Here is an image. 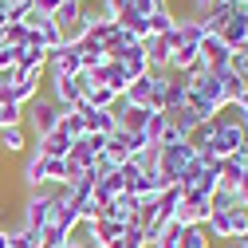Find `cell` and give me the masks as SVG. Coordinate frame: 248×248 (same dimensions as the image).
I'll list each match as a JSON object with an SVG mask.
<instances>
[{
    "label": "cell",
    "mask_w": 248,
    "mask_h": 248,
    "mask_svg": "<svg viewBox=\"0 0 248 248\" xmlns=\"http://www.w3.org/2000/svg\"><path fill=\"white\" fill-rule=\"evenodd\" d=\"M59 197H63V189L59 185H40V189H28L24 197V209H20V225L32 229V232H44L55 213H59Z\"/></svg>",
    "instance_id": "1"
},
{
    "label": "cell",
    "mask_w": 248,
    "mask_h": 248,
    "mask_svg": "<svg viewBox=\"0 0 248 248\" xmlns=\"http://www.w3.org/2000/svg\"><path fill=\"white\" fill-rule=\"evenodd\" d=\"M59 118H63V110H59L44 91L24 107V130H28V138H47L55 126H59Z\"/></svg>",
    "instance_id": "2"
},
{
    "label": "cell",
    "mask_w": 248,
    "mask_h": 248,
    "mask_svg": "<svg viewBox=\"0 0 248 248\" xmlns=\"http://www.w3.org/2000/svg\"><path fill=\"white\" fill-rule=\"evenodd\" d=\"M205 229H209V236L217 244L240 240V236H248V209L244 205H236V209H213L209 221H205Z\"/></svg>",
    "instance_id": "3"
},
{
    "label": "cell",
    "mask_w": 248,
    "mask_h": 248,
    "mask_svg": "<svg viewBox=\"0 0 248 248\" xmlns=\"http://www.w3.org/2000/svg\"><path fill=\"white\" fill-rule=\"evenodd\" d=\"M91 83H95L91 75H59V79H47V91H44V95H47L59 110H75V107H83V95H87Z\"/></svg>",
    "instance_id": "4"
},
{
    "label": "cell",
    "mask_w": 248,
    "mask_h": 248,
    "mask_svg": "<svg viewBox=\"0 0 248 248\" xmlns=\"http://www.w3.org/2000/svg\"><path fill=\"white\" fill-rule=\"evenodd\" d=\"M189 162H193V146H189V142L158 146V154H154V170L162 173V181H166V185H177Z\"/></svg>",
    "instance_id": "5"
},
{
    "label": "cell",
    "mask_w": 248,
    "mask_h": 248,
    "mask_svg": "<svg viewBox=\"0 0 248 248\" xmlns=\"http://www.w3.org/2000/svg\"><path fill=\"white\" fill-rule=\"evenodd\" d=\"M51 24L59 28V36H63V44H79L83 40V4L79 0H63L55 12H51Z\"/></svg>",
    "instance_id": "6"
},
{
    "label": "cell",
    "mask_w": 248,
    "mask_h": 248,
    "mask_svg": "<svg viewBox=\"0 0 248 248\" xmlns=\"http://www.w3.org/2000/svg\"><path fill=\"white\" fill-rule=\"evenodd\" d=\"M209 213H213V201L193 193V189H181V201H177V213H173V221L181 229H189V225H205L209 221Z\"/></svg>",
    "instance_id": "7"
},
{
    "label": "cell",
    "mask_w": 248,
    "mask_h": 248,
    "mask_svg": "<svg viewBox=\"0 0 248 248\" xmlns=\"http://www.w3.org/2000/svg\"><path fill=\"white\" fill-rule=\"evenodd\" d=\"M59 75H83L79 44H63V47L47 51V75H44V79H59Z\"/></svg>",
    "instance_id": "8"
},
{
    "label": "cell",
    "mask_w": 248,
    "mask_h": 248,
    "mask_svg": "<svg viewBox=\"0 0 248 248\" xmlns=\"http://www.w3.org/2000/svg\"><path fill=\"white\" fill-rule=\"evenodd\" d=\"M110 59H118V63L130 71V79H138V75H146V71H150L146 44H118V47L110 51Z\"/></svg>",
    "instance_id": "9"
},
{
    "label": "cell",
    "mask_w": 248,
    "mask_h": 248,
    "mask_svg": "<svg viewBox=\"0 0 248 248\" xmlns=\"http://www.w3.org/2000/svg\"><path fill=\"white\" fill-rule=\"evenodd\" d=\"M20 181L28 185V189H40V185H47V158L28 142V154H24V170H20Z\"/></svg>",
    "instance_id": "10"
},
{
    "label": "cell",
    "mask_w": 248,
    "mask_h": 248,
    "mask_svg": "<svg viewBox=\"0 0 248 248\" xmlns=\"http://www.w3.org/2000/svg\"><path fill=\"white\" fill-rule=\"evenodd\" d=\"M197 51H201V63H205V71H213V75H217V71H229V59H232V51L221 44V36H205Z\"/></svg>",
    "instance_id": "11"
},
{
    "label": "cell",
    "mask_w": 248,
    "mask_h": 248,
    "mask_svg": "<svg viewBox=\"0 0 248 248\" xmlns=\"http://www.w3.org/2000/svg\"><path fill=\"white\" fill-rule=\"evenodd\" d=\"M91 79H95V83H103V87H110V91H114V95H118V99H122V95H126V87L134 83V79H130V71H126V67H122V63H118V59H107V63H103V67H99L95 75H91Z\"/></svg>",
    "instance_id": "12"
},
{
    "label": "cell",
    "mask_w": 248,
    "mask_h": 248,
    "mask_svg": "<svg viewBox=\"0 0 248 248\" xmlns=\"http://www.w3.org/2000/svg\"><path fill=\"white\" fill-rule=\"evenodd\" d=\"M154 83H158V75H138L130 87H126V95H122V103H130V107H146L154 110Z\"/></svg>",
    "instance_id": "13"
},
{
    "label": "cell",
    "mask_w": 248,
    "mask_h": 248,
    "mask_svg": "<svg viewBox=\"0 0 248 248\" xmlns=\"http://www.w3.org/2000/svg\"><path fill=\"white\" fill-rule=\"evenodd\" d=\"M103 217H107V221H118V225H130V221H138V197H134V193H122V197H114L110 205H103Z\"/></svg>",
    "instance_id": "14"
},
{
    "label": "cell",
    "mask_w": 248,
    "mask_h": 248,
    "mask_svg": "<svg viewBox=\"0 0 248 248\" xmlns=\"http://www.w3.org/2000/svg\"><path fill=\"white\" fill-rule=\"evenodd\" d=\"M28 130L24 126H4L0 130V154H4V158H20V154H28Z\"/></svg>",
    "instance_id": "15"
},
{
    "label": "cell",
    "mask_w": 248,
    "mask_h": 248,
    "mask_svg": "<svg viewBox=\"0 0 248 248\" xmlns=\"http://www.w3.org/2000/svg\"><path fill=\"white\" fill-rule=\"evenodd\" d=\"M201 44H181L173 55H170V71L173 75H189L193 67H201V51H197Z\"/></svg>",
    "instance_id": "16"
},
{
    "label": "cell",
    "mask_w": 248,
    "mask_h": 248,
    "mask_svg": "<svg viewBox=\"0 0 248 248\" xmlns=\"http://www.w3.org/2000/svg\"><path fill=\"white\" fill-rule=\"evenodd\" d=\"M103 158L118 170L122 162H130L134 158V154H130V134H122V130H114L110 138H107V146H103Z\"/></svg>",
    "instance_id": "17"
},
{
    "label": "cell",
    "mask_w": 248,
    "mask_h": 248,
    "mask_svg": "<svg viewBox=\"0 0 248 248\" xmlns=\"http://www.w3.org/2000/svg\"><path fill=\"white\" fill-rule=\"evenodd\" d=\"M32 146L44 154V158H67V150H71V138H67L63 130L55 126L47 138H32Z\"/></svg>",
    "instance_id": "18"
},
{
    "label": "cell",
    "mask_w": 248,
    "mask_h": 248,
    "mask_svg": "<svg viewBox=\"0 0 248 248\" xmlns=\"http://www.w3.org/2000/svg\"><path fill=\"white\" fill-rule=\"evenodd\" d=\"M221 44H225L229 51H240V47L248 44V24H244V12H236V16L221 28Z\"/></svg>",
    "instance_id": "19"
},
{
    "label": "cell",
    "mask_w": 248,
    "mask_h": 248,
    "mask_svg": "<svg viewBox=\"0 0 248 248\" xmlns=\"http://www.w3.org/2000/svg\"><path fill=\"white\" fill-rule=\"evenodd\" d=\"M83 114H87V134H103V138H110V134L118 130L114 110H91V107H83Z\"/></svg>",
    "instance_id": "20"
},
{
    "label": "cell",
    "mask_w": 248,
    "mask_h": 248,
    "mask_svg": "<svg viewBox=\"0 0 248 248\" xmlns=\"http://www.w3.org/2000/svg\"><path fill=\"white\" fill-rule=\"evenodd\" d=\"M107 51L99 47V44H91V40H79V63H83V75H95L103 63H107Z\"/></svg>",
    "instance_id": "21"
},
{
    "label": "cell",
    "mask_w": 248,
    "mask_h": 248,
    "mask_svg": "<svg viewBox=\"0 0 248 248\" xmlns=\"http://www.w3.org/2000/svg\"><path fill=\"white\" fill-rule=\"evenodd\" d=\"M36 95H40V79H8V103L28 107Z\"/></svg>",
    "instance_id": "22"
},
{
    "label": "cell",
    "mask_w": 248,
    "mask_h": 248,
    "mask_svg": "<svg viewBox=\"0 0 248 248\" xmlns=\"http://www.w3.org/2000/svg\"><path fill=\"white\" fill-rule=\"evenodd\" d=\"M126 193V185H122V177H118V170L114 173H107V177H95V197H99V205H110L114 197H122Z\"/></svg>",
    "instance_id": "23"
},
{
    "label": "cell",
    "mask_w": 248,
    "mask_h": 248,
    "mask_svg": "<svg viewBox=\"0 0 248 248\" xmlns=\"http://www.w3.org/2000/svg\"><path fill=\"white\" fill-rule=\"evenodd\" d=\"M114 103H118V95L110 87H103V83H91L87 95H83V107H91V110H110Z\"/></svg>",
    "instance_id": "24"
},
{
    "label": "cell",
    "mask_w": 248,
    "mask_h": 248,
    "mask_svg": "<svg viewBox=\"0 0 248 248\" xmlns=\"http://www.w3.org/2000/svg\"><path fill=\"white\" fill-rule=\"evenodd\" d=\"M59 130H63L71 142H75V138H87V114H83V107L63 110V118H59Z\"/></svg>",
    "instance_id": "25"
},
{
    "label": "cell",
    "mask_w": 248,
    "mask_h": 248,
    "mask_svg": "<svg viewBox=\"0 0 248 248\" xmlns=\"http://www.w3.org/2000/svg\"><path fill=\"white\" fill-rule=\"evenodd\" d=\"M244 170H248V166H244L240 158H225L221 166H217V173H221V189H232V193H236V185H240Z\"/></svg>",
    "instance_id": "26"
},
{
    "label": "cell",
    "mask_w": 248,
    "mask_h": 248,
    "mask_svg": "<svg viewBox=\"0 0 248 248\" xmlns=\"http://www.w3.org/2000/svg\"><path fill=\"white\" fill-rule=\"evenodd\" d=\"M51 225H55V229H63V232H75V229L83 225V221H79V209L67 201V193L59 197V213H55V221H51Z\"/></svg>",
    "instance_id": "27"
},
{
    "label": "cell",
    "mask_w": 248,
    "mask_h": 248,
    "mask_svg": "<svg viewBox=\"0 0 248 248\" xmlns=\"http://www.w3.org/2000/svg\"><path fill=\"white\" fill-rule=\"evenodd\" d=\"M146 20H150V36H166V32H173V28H177L173 8H158V12H150ZM150 36H146V40H150Z\"/></svg>",
    "instance_id": "28"
},
{
    "label": "cell",
    "mask_w": 248,
    "mask_h": 248,
    "mask_svg": "<svg viewBox=\"0 0 248 248\" xmlns=\"http://www.w3.org/2000/svg\"><path fill=\"white\" fill-rule=\"evenodd\" d=\"M189 189L213 201V193H217V189H221V173H217V170H201V173L193 177V185H189Z\"/></svg>",
    "instance_id": "29"
},
{
    "label": "cell",
    "mask_w": 248,
    "mask_h": 248,
    "mask_svg": "<svg viewBox=\"0 0 248 248\" xmlns=\"http://www.w3.org/2000/svg\"><path fill=\"white\" fill-rule=\"evenodd\" d=\"M181 248H213V236L205 225H189L181 229Z\"/></svg>",
    "instance_id": "30"
},
{
    "label": "cell",
    "mask_w": 248,
    "mask_h": 248,
    "mask_svg": "<svg viewBox=\"0 0 248 248\" xmlns=\"http://www.w3.org/2000/svg\"><path fill=\"white\" fill-rule=\"evenodd\" d=\"M8 248H40V232L16 225V229H8Z\"/></svg>",
    "instance_id": "31"
},
{
    "label": "cell",
    "mask_w": 248,
    "mask_h": 248,
    "mask_svg": "<svg viewBox=\"0 0 248 248\" xmlns=\"http://www.w3.org/2000/svg\"><path fill=\"white\" fill-rule=\"evenodd\" d=\"M150 248H181V225H177V221H170L158 236L150 240Z\"/></svg>",
    "instance_id": "32"
},
{
    "label": "cell",
    "mask_w": 248,
    "mask_h": 248,
    "mask_svg": "<svg viewBox=\"0 0 248 248\" xmlns=\"http://www.w3.org/2000/svg\"><path fill=\"white\" fill-rule=\"evenodd\" d=\"M166 122H170V114H166V110H154V114H150V122H146V130H142V134H146V142H150L154 150H158V138H162V130H166Z\"/></svg>",
    "instance_id": "33"
},
{
    "label": "cell",
    "mask_w": 248,
    "mask_h": 248,
    "mask_svg": "<svg viewBox=\"0 0 248 248\" xmlns=\"http://www.w3.org/2000/svg\"><path fill=\"white\" fill-rule=\"evenodd\" d=\"M4 47H28V28L20 20H8L4 24V40H0Z\"/></svg>",
    "instance_id": "34"
},
{
    "label": "cell",
    "mask_w": 248,
    "mask_h": 248,
    "mask_svg": "<svg viewBox=\"0 0 248 248\" xmlns=\"http://www.w3.org/2000/svg\"><path fill=\"white\" fill-rule=\"evenodd\" d=\"M20 51H24V47H4V44H0V79H12V75H16Z\"/></svg>",
    "instance_id": "35"
},
{
    "label": "cell",
    "mask_w": 248,
    "mask_h": 248,
    "mask_svg": "<svg viewBox=\"0 0 248 248\" xmlns=\"http://www.w3.org/2000/svg\"><path fill=\"white\" fill-rule=\"evenodd\" d=\"M4 126H24V107L0 103V130H4Z\"/></svg>",
    "instance_id": "36"
},
{
    "label": "cell",
    "mask_w": 248,
    "mask_h": 248,
    "mask_svg": "<svg viewBox=\"0 0 248 248\" xmlns=\"http://www.w3.org/2000/svg\"><path fill=\"white\" fill-rule=\"evenodd\" d=\"M122 248H150V240H146V229H142L138 221H130V225H126V236H122Z\"/></svg>",
    "instance_id": "37"
},
{
    "label": "cell",
    "mask_w": 248,
    "mask_h": 248,
    "mask_svg": "<svg viewBox=\"0 0 248 248\" xmlns=\"http://www.w3.org/2000/svg\"><path fill=\"white\" fill-rule=\"evenodd\" d=\"M126 8H130V12H138V16H150V12H158V8L150 4V0H126Z\"/></svg>",
    "instance_id": "38"
},
{
    "label": "cell",
    "mask_w": 248,
    "mask_h": 248,
    "mask_svg": "<svg viewBox=\"0 0 248 248\" xmlns=\"http://www.w3.org/2000/svg\"><path fill=\"white\" fill-rule=\"evenodd\" d=\"M59 4H63V0H32V8H36V12H44V16H51Z\"/></svg>",
    "instance_id": "39"
},
{
    "label": "cell",
    "mask_w": 248,
    "mask_h": 248,
    "mask_svg": "<svg viewBox=\"0 0 248 248\" xmlns=\"http://www.w3.org/2000/svg\"><path fill=\"white\" fill-rule=\"evenodd\" d=\"M0 248H8V229H4V221H0Z\"/></svg>",
    "instance_id": "40"
},
{
    "label": "cell",
    "mask_w": 248,
    "mask_h": 248,
    "mask_svg": "<svg viewBox=\"0 0 248 248\" xmlns=\"http://www.w3.org/2000/svg\"><path fill=\"white\" fill-rule=\"evenodd\" d=\"M236 158H240V162H244V166H248V142H244V150H240V154H236Z\"/></svg>",
    "instance_id": "41"
},
{
    "label": "cell",
    "mask_w": 248,
    "mask_h": 248,
    "mask_svg": "<svg viewBox=\"0 0 248 248\" xmlns=\"http://www.w3.org/2000/svg\"><path fill=\"white\" fill-rule=\"evenodd\" d=\"M221 248H244V244H240V240H225Z\"/></svg>",
    "instance_id": "42"
},
{
    "label": "cell",
    "mask_w": 248,
    "mask_h": 248,
    "mask_svg": "<svg viewBox=\"0 0 248 248\" xmlns=\"http://www.w3.org/2000/svg\"><path fill=\"white\" fill-rule=\"evenodd\" d=\"M150 4H154V8H170V0H150Z\"/></svg>",
    "instance_id": "43"
},
{
    "label": "cell",
    "mask_w": 248,
    "mask_h": 248,
    "mask_svg": "<svg viewBox=\"0 0 248 248\" xmlns=\"http://www.w3.org/2000/svg\"><path fill=\"white\" fill-rule=\"evenodd\" d=\"M8 4H16V8H20V4H32V0H8Z\"/></svg>",
    "instance_id": "44"
},
{
    "label": "cell",
    "mask_w": 248,
    "mask_h": 248,
    "mask_svg": "<svg viewBox=\"0 0 248 248\" xmlns=\"http://www.w3.org/2000/svg\"><path fill=\"white\" fill-rule=\"evenodd\" d=\"M67 248H87V244H79V240H71V244H67Z\"/></svg>",
    "instance_id": "45"
},
{
    "label": "cell",
    "mask_w": 248,
    "mask_h": 248,
    "mask_svg": "<svg viewBox=\"0 0 248 248\" xmlns=\"http://www.w3.org/2000/svg\"><path fill=\"white\" fill-rule=\"evenodd\" d=\"M79 4H83V8H87V4H99V0H79Z\"/></svg>",
    "instance_id": "46"
},
{
    "label": "cell",
    "mask_w": 248,
    "mask_h": 248,
    "mask_svg": "<svg viewBox=\"0 0 248 248\" xmlns=\"http://www.w3.org/2000/svg\"><path fill=\"white\" fill-rule=\"evenodd\" d=\"M240 55H244V59H248V44H244V47H240Z\"/></svg>",
    "instance_id": "47"
},
{
    "label": "cell",
    "mask_w": 248,
    "mask_h": 248,
    "mask_svg": "<svg viewBox=\"0 0 248 248\" xmlns=\"http://www.w3.org/2000/svg\"><path fill=\"white\" fill-rule=\"evenodd\" d=\"M240 244H244V248H248V236H240Z\"/></svg>",
    "instance_id": "48"
},
{
    "label": "cell",
    "mask_w": 248,
    "mask_h": 248,
    "mask_svg": "<svg viewBox=\"0 0 248 248\" xmlns=\"http://www.w3.org/2000/svg\"><path fill=\"white\" fill-rule=\"evenodd\" d=\"M244 126H248V114H244Z\"/></svg>",
    "instance_id": "49"
}]
</instances>
